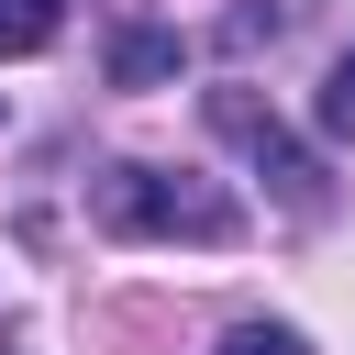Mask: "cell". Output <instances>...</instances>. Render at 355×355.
Here are the masks:
<instances>
[{
    "label": "cell",
    "mask_w": 355,
    "mask_h": 355,
    "mask_svg": "<svg viewBox=\"0 0 355 355\" xmlns=\"http://www.w3.org/2000/svg\"><path fill=\"white\" fill-rule=\"evenodd\" d=\"M222 355H311L288 322H244V333H222Z\"/></svg>",
    "instance_id": "cell-6"
},
{
    "label": "cell",
    "mask_w": 355,
    "mask_h": 355,
    "mask_svg": "<svg viewBox=\"0 0 355 355\" xmlns=\"http://www.w3.org/2000/svg\"><path fill=\"white\" fill-rule=\"evenodd\" d=\"M166 67H178V33H122V44H111V78H122V89H144V78H166Z\"/></svg>",
    "instance_id": "cell-4"
},
{
    "label": "cell",
    "mask_w": 355,
    "mask_h": 355,
    "mask_svg": "<svg viewBox=\"0 0 355 355\" xmlns=\"http://www.w3.org/2000/svg\"><path fill=\"white\" fill-rule=\"evenodd\" d=\"M67 22V0H0V55H44Z\"/></svg>",
    "instance_id": "cell-3"
},
{
    "label": "cell",
    "mask_w": 355,
    "mask_h": 355,
    "mask_svg": "<svg viewBox=\"0 0 355 355\" xmlns=\"http://www.w3.org/2000/svg\"><path fill=\"white\" fill-rule=\"evenodd\" d=\"M211 133H222L233 155H255V178H277V200H288L300 222H311V211L333 200V189H322V166L300 155V133H288V122H277V111H266L255 89H211Z\"/></svg>",
    "instance_id": "cell-2"
},
{
    "label": "cell",
    "mask_w": 355,
    "mask_h": 355,
    "mask_svg": "<svg viewBox=\"0 0 355 355\" xmlns=\"http://www.w3.org/2000/svg\"><path fill=\"white\" fill-rule=\"evenodd\" d=\"M322 133L355 144V55H333V78H322Z\"/></svg>",
    "instance_id": "cell-5"
},
{
    "label": "cell",
    "mask_w": 355,
    "mask_h": 355,
    "mask_svg": "<svg viewBox=\"0 0 355 355\" xmlns=\"http://www.w3.org/2000/svg\"><path fill=\"white\" fill-rule=\"evenodd\" d=\"M100 222L122 244H233L244 233V211L211 178H178V166H111L100 178Z\"/></svg>",
    "instance_id": "cell-1"
}]
</instances>
